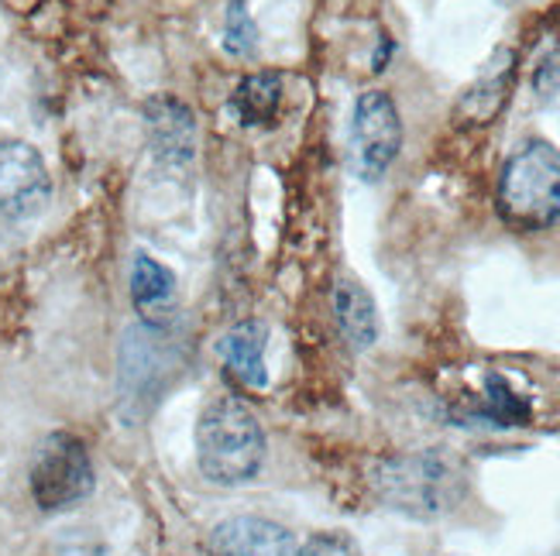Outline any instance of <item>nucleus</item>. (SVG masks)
Returning <instances> with one entry per match:
<instances>
[{
	"instance_id": "f257e3e1",
	"label": "nucleus",
	"mask_w": 560,
	"mask_h": 556,
	"mask_svg": "<svg viewBox=\"0 0 560 556\" xmlns=\"http://www.w3.org/2000/svg\"><path fill=\"white\" fill-rule=\"evenodd\" d=\"M372 488L385 509L433 522L465 505L471 477L468 468L447 450H412L378 461L372 471Z\"/></svg>"
},
{
	"instance_id": "f03ea898",
	"label": "nucleus",
	"mask_w": 560,
	"mask_h": 556,
	"mask_svg": "<svg viewBox=\"0 0 560 556\" xmlns=\"http://www.w3.org/2000/svg\"><path fill=\"white\" fill-rule=\"evenodd\" d=\"M197 461L207 481L241 488L265 464V429L237 399H213L197 419Z\"/></svg>"
},
{
	"instance_id": "7ed1b4c3",
	"label": "nucleus",
	"mask_w": 560,
	"mask_h": 556,
	"mask_svg": "<svg viewBox=\"0 0 560 556\" xmlns=\"http://www.w3.org/2000/svg\"><path fill=\"white\" fill-rule=\"evenodd\" d=\"M495 200L509 227L547 230L560 224V152L544 138L523 141L502 168Z\"/></svg>"
},
{
	"instance_id": "20e7f679",
	"label": "nucleus",
	"mask_w": 560,
	"mask_h": 556,
	"mask_svg": "<svg viewBox=\"0 0 560 556\" xmlns=\"http://www.w3.org/2000/svg\"><path fill=\"white\" fill-rule=\"evenodd\" d=\"M28 485H32L35 505L48 516L80 509V505L93 495V485H96L86 443L80 437H72V433H62V429L48 433L32 457Z\"/></svg>"
},
{
	"instance_id": "39448f33",
	"label": "nucleus",
	"mask_w": 560,
	"mask_h": 556,
	"mask_svg": "<svg viewBox=\"0 0 560 556\" xmlns=\"http://www.w3.org/2000/svg\"><path fill=\"white\" fill-rule=\"evenodd\" d=\"M52 200V176L28 141L0 138V227L35 224Z\"/></svg>"
},
{
	"instance_id": "423d86ee",
	"label": "nucleus",
	"mask_w": 560,
	"mask_h": 556,
	"mask_svg": "<svg viewBox=\"0 0 560 556\" xmlns=\"http://www.w3.org/2000/svg\"><path fill=\"white\" fill-rule=\"evenodd\" d=\"M402 149V117L396 100L385 90H369L358 96L351 117V162L364 182H378Z\"/></svg>"
},
{
	"instance_id": "0eeeda50",
	"label": "nucleus",
	"mask_w": 560,
	"mask_h": 556,
	"mask_svg": "<svg viewBox=\"0 0 560 556\" xmlns=\"http://www.w3.org/2000/svg\"><path fill=\"white\" fill-rule=\"evenodd\" d=\"M144 128H149L152 155L162 168H189L197 155V120L176 96H152L144 104Z\"/></svg>"
},
{
	"instance_id": "6e6552de",
	"label": "nucleus",
	"mask_w": 560,
	"mask_h": 556,
	"mask_svg": "<svg viewBox=\"0 0 560 556\" xmlns=\"http://www.w3.org/2000/svg\"><path fill=\"white\" fill-rule=\"evenodd\" d=\"M296 536L279 522L237 516L213 529L210 556H296Z\"/></svg>"
},
{
	"instance_id": "1a4fd4ad",
	"label": "nucleus",
	"mask_w": 560,
	"mask_h": 556,
	"mask_svg": "<svg viewBox=\"0 0 560 556\" xmlns=\"http://www.w3.org/2000/svg\"><path fill=\"white\" fill-rule=\"evenodd\" d=\"M513 80H516V52L513 48H499L489 59V66L478 72V80L457 100V117L468 120V125H489L505 107Z\"/></svg>"
},
{
	"instance_id": "9d476101",
	"label": "nucleus",
	"mask_w": 560,
	"mask_h": 556,
	"mask_svg": "<svg viewBox=\"0 0 560 556\" xmlns=\"http://www.w3.org/2000/svg\"><path fill=\"white\" fill-rule=\"evenodd\" d=\"M131 303L138 309L141 323L165 327L176 312V275L173 269L144 251H135L131 258Z\"/></svg>"
},
{
	"instance_id": "9b49d317",
	"label": "nucleus",
	"mask_w": 560,
	"mask_h": 556,
	"mask_svg": "<svg viewBox=\"0 0 560 556\" xmlns=\"http://www.w3.org/2000/svg\"><path fill=\"white\" fill-rule=\"evenodd\" d=\"M265 344H269V327L258 320H245L231 327L221 344H217V354H221L224 368L234 381H241L245 389L265 392L269 389V368H265Z\"/></svg>"
},
{
	"instance_id": "f8f14e48",
	"label": "nucleus",
	"mask_w": 560,
	"mask_h": 556,
	"mask_svg": "<svg viewBox=\"0 0 560 556\" xmlns=\"http://www.w3.org/2000/svg\"><path fill=\"white\" fill-rule=\"evenodd\" d=\"M334 320L340 336L354 347V351H369L378 333V306L372 299V293L364 288L358 279H337L334 285Z\"/></svg>"
},
{
	"instance_id": "ddd939ff",
	"label": "nucleus",
	"mask_w": 560,
	"mask_h": 556,
	"mask_svg": "<svg viewBox=\"0 0 560 556\" xmlns=\"http://www.w3.org/2000/svg\"><path fill=\"white\" fill-rule=\"evenodd\" d=\"M279 104H282V80L276 72L245 76L231 96L234 117L241 125H265V120H272L279 114Z\"/></svg>"
},
{
	"instance_id": "4468645a",
	"label": "nucleus",
	"mask_w": 560,
	"mask_h": 556,
	"mask_svg": "<svg viewBox=\"0 0 560 556\" xmlns=\"http://www.w3.org/2000/svg\"><path fill=\"white\" fill-rule=\"evenodd\" d=\"M481 419L489 426H523L529 423V402L513 392L499 371H489L485 378V405H481Z\"/></svg>"
},
{
	"instance_id": "2eb2a0df",
	"label": "nucleus",
	"mask_w": 560,
	"mask_h": 556,
	"mask_svg": "<svg viewBox=\"0 0 560 556\" xmlns=\"http://www.w3.org/2000/svg\"><path fill=\"white\" fill-rule=\"evenodd\" d=\"M258 48V28L245 8V0H231L224 17V52L234 59H248Z\"/></svg>"
},
{
	"instance_id": "dca6fc26",
	"label": "nucleus",
	"mask_w": 560,
	"mask_h": 556,
	"mask_svg": "<svg viewBox=\"0 0 560 556\" xmlns=\"http://www.w3.org/2000/svg\"><path fill=\"white\" fill-rule=\"evenodd\" d=\"M533 93L544 107H560V45L553 42L533 69Z\"/></svg>"
},
{
	"instance_id": "f3484780",
	"label": "nucleus",
	"mask_w": 560,
	"mask_h": 556,
	"mask_svg": "<svg viewBox=\"0 0 560 556\" xmlns=\"http://www.w3.org/2000/svg\"><path fill=\"white\" fill-rule=\"evenodd\" d=\"M296 556H364V553L351 533L327 529V533H313L303 546H296Z\"/></svg>"
}]
</instances>
